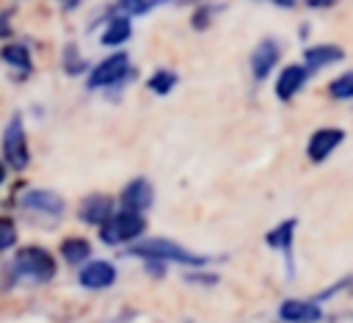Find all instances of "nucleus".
I'll use <instances>...</instances> for the list:
<instances>
[{"mask_svg": "<svg viewBox=\"0 0 353 323\" xmlns=\"http://www.w3.org/2000/svg\"><path fill=\"white\" fill-rule=\"evenodd\" d=\"M130 254L141 257V260H157V262H179V265H204L207 257L201 254H193L165 237H149V240H141V243H132L130 246Z\"/></svg>", "mask_w": 353, "mask_h": 323, "instance_id": "obj_2", "label": "nucleus"}, {"mask_svg": "<svg viewBox=\"0 0 353 323\" xmlns=\"http://www.w3.org/2000/svg\"><path fill=\"white\" fill-rule=\"evenodd\" d=\"M19 207L25 210H36V213H44V215H61L63 213V199L52 190H25L19 196Z\"/></svg>", "mask_w": 353, "mask_h": 323, "instance_id": "obj_6", "label": "nucleus"}, {"mask_svg": "<svg viewBox=\"0 0 353 323\" xmlns=\"http://www.w3.org/2000/svg\"><path fill=\"white\" fill-rule=\"evenodd\" d=\"M3 61L11 63V66H19V69H28L30 66V55L22 44H8L3 47Z\"/></svg>", "mask_w": 353, "mask_h": 323, "instance_id": "obj_18", "label": "nucleus"}, {"mask_svg": "<svg viewBox=\"0 0 353 323\" xmlns=\"http://www.w3.org/2000/svg\"><path fill=\"white\" fill-rule=\"evenodd\" d=\"M110 218H113V202H110V196L94 193V196H88V199L80 204V221H85V224L102 226V224H108Z\"/></svg>", "mask_w": 353, "mask_h": 323, "instance_id": "obj_9", "label": "nucleus"}, {"mask_svg": "<svg viewBox=\"0 0 353 323\" xmlns=\"http://www.w3.org/2000/svg\"><path fill=\"white\" fill-rule=\"evenodd\" d=\"M174 83H176V75L174 72H154L152 80H149V88L157 91V94H168L174 88Z\"/></svg>", "mask_w": 353, "mask_h": 323, "instance_id": "obj_20", "label": "nucleus"}, {"mask_svg": "<svg viewBox=\"0 0 353 323\" xmlns=\"http://www.w3.org/2000/svg\"><path fill=\"white\" fill-rule=\"evenodd\" d=\"M3 157L6 163L14 168V171H22L30 160L28 155V138H25V130H22V121L19 116H14L3 133Z\"/></svg>", "mask_w": 353, "mask_h": 323, "instance_id": "obj_4", "label": "nucleus"}, {"mask_svg": "<svg viewBox=\"0 0 353 323\" xmlns=\"http://www.w3.org/2000/svg\"><path fill=\"white\" fill-rule=\"evenodd\" d=\"M8 273H11V279H28V282L41 284V282H50L55 276V260L47 248L28 246V248L17 251Z\"/></svg>", "mask_w": 353, "mask_h": 323, "instance_id": "obj_1", "label": "nucleus"}, {"mask_svg": "<svg viewBox=\"0 0 353 323\" xmlns=\"http://www.w3.org/2000/svg\"><path fill=\"white\" fill-rule=\"evenodd\" d=\"M331 97L334 99H350L353 97V72H345L331 83Z\"/></svg>", "mask_w": 353, "mask_h": 323, "instance_id": "obj_19", "label": "nucleus"}, {"mask_svg": "<svg viewBox=\"0 0 353 323\" xmlns=\"http://www.w3.org/2000/svg\"><path fill=\"white\" fill-rule=\"evenodd\" d=\"M130 19L127 17H116L110 19V25L105 28V36H102V44H121L130 39Z\"/></svg>", "mask_w": 353, "mask_h": 323, "instance_id": "obj_17", "label": "nucleus"}, {"mask_svg": "<svg viewBox=\"0 0 353 323\" xmlns=\"http://www.w3.org/2000/svg\"><path fill=\"white\" fill-rule=\"evenodd\" d=\"M157 3H163V0H132V3H127V8H132V11H146V8L157 6Z\"/></svg>", "mask_w": 353, "mask_h": 323, "instance_id": "obj_22", "label": "nucleus"}, {"mask_svg": "<svg viewBox=\"0 0 353 323\" xmlns=\"http://www.w3.org/2000/svg\"><path fill=\"white\" fill-rule=\"evenodd\" d=\"M61 254H63V260H66V262L77 265V262L88 260L91 246H88V240H83V237H66V240L61 243Z\"/></svg>", "mask_w": 353, "mask_h": 323, "instance_id": "obj_16", "label": "nucleus"}, {"mask_svg": "<svg viewBox=\"0 0 353 323\" xmlns=\"http://www.w3.org/2000/svg\"><path fill=\"white\" fill-rule=\"evenodd\" d=\"M342 50L339 47H334V44H320V47H309L306 52H303V61H306V69L312 72V69H320V66H328V63H336V61H342Z\"/></svg>", "mask_w": 353, "mask_h": 323, "instance_id": "obj_14", "label": "nucleus"}, {"mask_svg": "<svg viewBox=\"0 0 353 323\" xmlns=\"http://www.w3.org/2000/svg\"><path fill=\"white\" fill-rule=\"evenodd\" d=\"M342 138H345V133H342L339 127H323V130H317V133L309 138L306 155H309L314 163H320V160H325V157L342 144Z\"/></svg>", "mask_w": 353, "mask_h": 323, "instance_id": "obj_7", "label": "nucleus"}, {"mask_svg": "<svg viewBox=\"0 0 353 323\" xmlns=\"http://www.w3.org/2000/svg\"><path fill=\"white\" fill-rule=\"evenodd\" d=\"M121 204H124V210H138V213H143V210L152 204V185H149L146 179H132V182L124 188V193H121Z\"/></svg>", "mask_w": 353, "mask_h": 323, "instance_id": "obj_12", "label": "nucleus"}, {"mask_svg": "<svg viewBox=\"0 0 353 323\" xmlns=\"http://www.w3.org/2000/svg\"><path fill=\"white\" fill-rule=\"evenodd\" d=\"M130 72V63H127V55L124 52H119V55H110V58H105L94 72H91V77H88V86L91 88H102V86H113V83H119L124 75Z\"/></svg>", "mask_w": 353, "mask_h": 323, "instance_id": "obj_5", "label": "nucleus"}, {"mask_svg": "<svg viewBox=\"0 0 353 323\" xmlns=\"http://www.w3.org/2000/svg\"><path fill=\"white\" fill-rule=\"evenodd\" d=\"M116 282V268L105 260H94L88 262L83 271H80V284L83 287H91V290H102V287H110Z\"/></svg>", "mask_w": 353, "mask_h": 323, "instance_id": "obj_10", "label": "nucleus"}, {"mask_svg": "<svg viewBox=\"0 0 353 323\" xmlns=\"http://www.w3.org/2000/svg\"><path fill=\"white\" fill-rule=\"evenodd\" d=\"M143 229H146L143 215L138 210H124V213H116L108 224H102V240L108 246H116V243H124V240L138 237Z\"/></svg>", "mask_w": 353, "mask_h": 323, "instance_id": "obj_3", "label": "nucleus"}, {"mask_svg": "<svg viewBox=\"0 0 353 323\" xmlns=\"http://www.w3.org/2000/svg\"><path fill=\"white\" fill-rule=\"evenodd\" d=\"M121 3H124V6H127V3H132V0H121Z\"/></svg>", "mask_w": 353, "mask_h": 323, "instance_id": "obj_23", "label": "nucleus"}, {"mask_svg": "<svg viewBox=\"0 0 353 323\" xmlns=\"http://www.w3.org/2000/svg\"><path fill=\"white\" fill-rule=\"evenodd\" d=\"M279 61V44L273 39H265L256 44V50L251 52V72L256 80H265L270 75V69L276 66Z\"/></svg>", "mask_w": 353, "mask_h": 323, "instance_id": "obj_11", "label": "nucleus"}, {"mask_svg": "<svg viewBox=\"0 0 353 323\" xmlns=\"http://www.w3.org/2000/svg\"><path fill=\"white\" fill-rule=\"evenodd\" d=\"M320 306L314 301H298V298H287L279 306V317L287 323H314L320 320Z\"/></svg>", "mask_w": 353, "mask_h": 323, "instance_id": "obj_8", "label": "nucleus"}, {"mask_svg": "<svg viewBox=\"0 0 353 323\" xmlns=\"http://www.w3.org/2000/svg\"><path fill=\"white\" fill-rule=\"evenodd\" d=\"M14 237H17V232H14V224H11V218H3V235H0V248L6 251V248H11L14 246Z\"/></svg>", "mask_w": 353, "mask_h": 323, "instance_id": "obj_21", "label": "nucleus"}, {"mask_svg": "<svg viewBox=\"0 0 353 323\" xmlns=\"http://www.w3.org/2000/svg\"><path fill=\"white\" fill-rule=\"evenodd\" d=\"M292 229H295V218L281 221L276 229H270V232L265 235V243H268V246H273V248H281V251H287V254H290V246H292Z\"/></svg>", "mask_w": 353, "mask_h": 323, "instance_id": "obj_15", "label": "nucleus"}, {"mask_svg": "<svg viewBox=\"0 0 353 323\" xmlns=\"http://www.w3.org/2000/svg\"><path fill=\"white\" fill-rule=\"evenodd\" d=\"M306 80V69L303 66H287L281 75H279V83H276V94L279 99H292L298 94V88L303 86Z\"/></svg>", "mask_w": 353, "mask_h": 323, "instance_id": "obj_13", "label": "nucleus"}]
</instances>
